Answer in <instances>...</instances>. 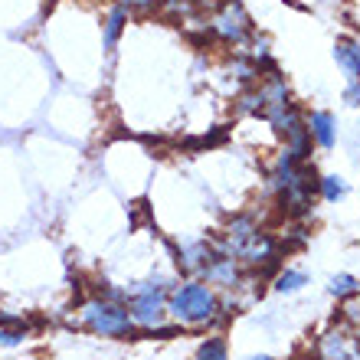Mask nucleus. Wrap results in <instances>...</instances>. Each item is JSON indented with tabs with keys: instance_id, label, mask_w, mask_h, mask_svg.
I'll return each instance as SVG.
<instances>
[{
	"instance_id": "f8f14e48",
	"label": "nucleus",
	"mask_w": 360,
	"mask_h": 360,
	"mask_svg": "<svg viewBox=\"0 0 360 360\" xmlns=\"http://www.w3.org/2000/svg\"><path fill=\"white\" fill-rule=\"evenodd\" d=\"M269 285H272L275 295H298L304 285H308V272H304V269H295V266H282L272 275Z\"/></svg>"
},
{
	"instance_id": "9d476101",
	"label": "nucleus",
	"mask_w": 360,
	"mask_h": 360,
	"mask_svg": "<svg viewBox=\"0 0 360 360\" xmlns=\"http://www.w3.org/2000/svg\"><path fill=\"white\" fill-rule=\"evenodd\" d=\"M334 63H338V69L344 72L347 82L360 79V39H354V37L338 39L334 43Z\"/></svg>"
},
{
	"instance_id": "7ed1b4c3",
	"label": "nucleus",
	"mask_w": 360,
	"mask_h": 360,
	"mask_svg": "<svg viewBox=\"0 0 360 360\" xmlns=\"http://www.w3.org/2000/svg\"><path fill=\"white\" fill-rule=\"evenodd\" d=\"M72 321H76L79 331L92 334V338H105V341H141V331L131 321L128 304L115 302V298H105V295H95V292L82 295Z\"/></svg>"
},
{
	"instance_id": "4468645a",
	"label": "nucleus",
	"mask_w": 360,
	"mask_h": 360,
	"mask_svg": "<svg viewBox=\"0 0 360 360\" xmlns=\"http://www.w3.org/2000/svg\"><path fill=\"white\" fill-rule=\"evenodd\" d=\"M213 4L217 0H161V10L177 20H187V17H197V13H210Z\"/></svg>"
},
{
	"instance_id": "423d86ee",
	"label": "nucleus",
	"mask_w": 360,
	"mask_h": 360,
	"mask_svg": "<svg viewBox=\"0 0 360 360\" xmlns=\"http://www.w3.org/2000/svg\"><path fill=\"white\" fill-rule=\"evenodd\" d=\"M311 360H360V338L347 324H334L311 344Z\"/></svg>"
},
{
	"instance_id": "f257e3e1",
	"label": "nucleus",
	"mask_w": 360,
	"mask_h": 360,
	"mask_svg": "<svg viewBox=\"0 0 360 360\" xmlns=\"http://www.w3.org/2000/svg\"><path fill=\"white\" fill-rule=\"evenodd\" d=\"M219 252H226L246 269L249 275H256L259 282H272V275L282 269V243L269 226L259 223L256 213H236L223 223L217 236H213Z\"/></svg>"
},
{
	"instance_id": "412c9836",
	"label": "nucleus",
	"mask_w": 360,
	"mask_h": 360,
	"mask_svg": "<svg viewBox=\"0 0 360 360\" xmlns=\"http://www.w3.org/2000/svg\"><path fill=\"white\" fill-rule=\"evenodd\" d=\"M0 314H4V311H0Z\"/></svg>"
},
{
	"instance_id": "9b49d317",
	"label": "nucleus",
	"mask_w": 360,
	"mask_h": 360,
	"mask_svg": "<svg viewBox=\"0 0 360 360\" xmlns=\"http://www.w3.org/2000/svg\"><path fill=\"white\" fill-rule=\"evenodd\" d=\"M266 112V95L259 86H246L239 89V95L233 98V115L236 118H262Z\"/></svg>"
},
{
	"instance_id": "20e7f679",
	"label": "nucleus",
	"mask_w": 360,
	"mask_h": 360,
	"mask_svg": "<svg viewBox=\"0 0 360 360\" xmlns=\"http://www.w3.org/2000/svg\"><path fill=\"white\" fill-rule=\"evenodd\" d=\"M177 278H167V275H151V278H141V282L124 285V304H128V314L131 321L138 324L141 338L161 328L167 318V295H171V285Z\"/></svg>"
},
{
	"instance_id": "1a4fd4ad",
	"label": "nucleus",
	"mask_w": 360,
	"mask_h": 360,
	"mask_svg": "<svg viewBox=\"0 0 360 360\" xmlns=\"http://www.w3.org/2000/svg\"><path fill=\"white\" fill-rule=\"evenodd\" d=\"M128 23H131V13H128L124 7H118V4L105 13V20H102V49L108 53V56L118 49V43H122Z\"/></svg>"
},
{
	"instance_id": "ddd939ff",
	"label": "nucleus",
	"mask_w": 360,
	"mask_h": 360,
	"mask_svg": "<svg viewBox=\"0 0 360 360\" xmlns=\"http://www.w3.org/2000/svg\"><path fill=\"white\" fill-rule=\"evenodd\" d=\"M347 193H351V187L341 174H321L318 177V200H324V203H341Z\"/></svg>"
},
{
	"instance_id": "f03ea898",
	"label": "nucleus",
	"mask_w": 360,
	"mask_h": 360,
	"mask_svg": "<svg viewBox=\"0 0 360 360\" xmlns=\"http://www.w3.org/2000/svg\"><path fill=\"white\" fill-rule=\"evenodd\" d=\"M167 318L177 321L184 331H213L233 318L223 304V295L203 278H184L171 285L167 295Z\"/></svg>"
},
{
	"instance_id": "39448f33",
	"label": "nucleus",
	"mask_w": 360,
	"mask_h": 360,
	"mask_svg": "<svg viewBox=\"0 0 360 360\" xmlns=\"http://www.w3.org/2000/svg\"><path fill=\"white\" fill-rule=\"evenodd\" d=\"M207 33L210 43H217V46L243 49L256 37V23L243 0H217L207 13Z\"/></svg>"
},
{
	"instance_id": "0eeeda50",
	"label": "nucleus",
	"mask_w": 360,
	"mask_h": 360,
	"mask_svg": "<svg viewBox=\"0 0 360 360\" xmlns=\"http://www.w3.org/2000/svg\"><path fill=\"white\" fill-rule=\"evenodd\" d=\"M217 243L213 236H197L184 239L180 246H174V266L180 269L184 278H203V272L210 269V262L217 259Z\"/></svg>"
},
{
	"instance_id": "6ab92c4d",
	"label": "nucleus",
	"mask_w": 360,
	"mask_h": 360,
	"mask_svg": "<svg viewBox=\"0 0 360 360\" xmlns=\"http://www.w3.org/2000/svg\"><path fill=\"white\" fill-rule=\"evenodd\" d=\"M344 105L347 108H360V79H354V82H347V89H344Z\"/></svg>"
},
{
	"instance_id": "6e6552de",
	"label": "nucleus",
	"mask_w": 360,
	"mask_h": 360,
	"mask_svg": "<svg viewBox=\"0 0 360 360\" xmlns=\"http://www.w3.org/2000/svg\"><path fill=\"white\" fill-rule=\"evenodd\" d=\"M308 134H311L314 148L331 151L334 144H338V115L328 112V108H314V112H308Z\"/></svg>"
},
{
	"instance_id": "dca6fc26",
	"label": "nucleus",
	"mask_w": 360,
	"mask_h": 360,
	"mask_svg": "<svg viewBox=\"0 0 360 360\" xmlns=\"http://www.w3.org/2000/svg\"><path fill=\"white\" fill-rule=\"evenodd\" d=\"M357 292H360L357 275H351V272H334L331 278H328V295H331V298H338V302H347V298H354Z\"/></svg>"
},
{
	"instance_id": "aec40b11",
	"label": "nucleus",
	"mask_w": 360,
	"mask_h": 360,
	"mask_svg": "<svg viewBox=\"0 0 360 360\" xmlns=\"http://www.w3.org/2000/svg\"><path fill=\"white\" fill-rule=\"evenodd\" d=\"M246 360H278V357H272V354H252V357H246Z\"/></svg>"
},
{
	"instance_id": "a211bd4d",
	"label": "nucleus",
	"mask_w": 360,
	"mask_h": 360,
	"mask_svg": "<svg viewBox=\"0 0 360 360\" xmlns=\"http://www.w3.org/2000/svg\"><path fill=\"white\" fill-rule=\"evenodd\" d=\"M118 7H124L131 17H151L154 10H161V0H115Z\"/></svg>"
},
{
	"instance_id": "2eb2a0df",
	"label": "nucleus",
	"mask_w": 360,
	"mask_h": 360,
	"mask_svg": "<svg viewBox=\"0 0 360 360\" xmlns=\"http://www.w3.org/2000/svg\"><path fill=\"white\" fill-rule=\"evenodd\" d=\"M193 360H229V341L223 334H207V338L197 344Z\"/></svg>"
},
{
	"instance_id": "f3484780",
	"label": "nucleus",
	"mask_w": 360,
	"mask_h": 360,
	"mask_svg": "<svg viewBox=\"0 0 360 360\" xmlns=\"http://www.w3.org/2000/svg\"><path fill=\"white\" fill-rule=\"evenodd\" d=\"M30 331H33V324L20 314L17 321L10 324H0V347H20V344L30 338Z\"/></svg>"
}]
</instances>
